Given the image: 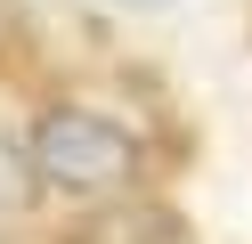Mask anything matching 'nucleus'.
Returning a JSON list of instances; mask_svg holds the SVG:
<instances>
[{
    "label": "nucleus",
    "instance_id": "1",
    "mask_svg": "<svg viewBox=\"0 0 252 244\" xmlns=\"http://www.w3.org/2000/svg\"><path fill=\"white\" fill-rule=\"evenodd\" d=\"M33 171L57 195H114L138 171V139L122 122H106V114H90V106H57L33 130Z\"/></svg>",
    "mask_w": 252,
    "mask_h": 244
},
{
    "label": "nucleus",
    "instance_id": "2",
    "mask_svg": "<svg viewBox=\"0 0 252 244\" xmlns=\"http://www.w3.org/2000/svg\"><path fill=\"white\" fill-rule=\"evenodd\" d=\"M73 244H187V228L171 220V211H155V204H122V211H106V220H90Z\"/></svg>",
    "mask_w": 252,
    "mask_h": 244
},
{
    "label": "nucleus",
    "instance_id": "3",
    "mask_svg": "<svg viewBox=\"0 0 252 244\" xmlns=\"http://www.w3.org/2000/svg\"><path fill=\"white\" fill-rule=\"evenodd\" d=\"M33 187H41L33 155H17V146H8V130H0V228H17V220H25V204H33Z\"/></svg>",
    "mask_w": 252,
    "mask_h": 244
},
{
    "label": "nucleus",
    "instance_id": "4",
    "mask_svg": "<svg viewBox=\"0 0 252 244\" xmlns=\"http://www.w3.org/2000/svg\"><path fill=\"white\" fill-rule=\"evenodd\" d=\"M122 8H163V0H122Z\"/></svg>",
    "mask_w": 252,
    "mask_h": 244
}]
</instances>
